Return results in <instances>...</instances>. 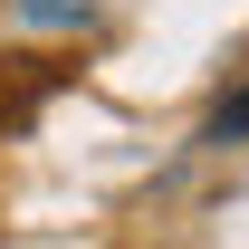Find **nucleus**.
Instances as JSON below:
<instances>
[{"instance_id": "nucleus-2", "label": "nucleus", "mask_w": 249, "mask_h": 249, "mask_svg": "<svg viewBox=\"0 0 249 249\" xmlns=\"http://www.w3.org/2000/svg\"><path fill=\"white\" fill-rule=\"evenodd\" d=\"M211 124H220V134H249V96H230V106H220Z\"/></svg>"}, {"instance_id": "nucleus-1", "label": "nucleus", "mask_w": 249, "mask_h": 249, "mask_svg": "<svg viewBox=\"0 0 249 249\" xmlns=\"http://www.w3.org/2000/svg\"><path fill=\"white\" fill-rule=\"evenodd\" d=\"M48 87H58L48 58H0V134H19V124L48 106Z\"/></svg>"}]
</instances>
